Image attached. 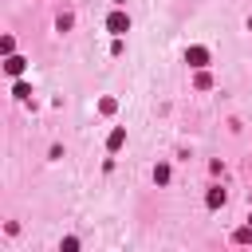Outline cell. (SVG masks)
I'll return each instance as SVG.
<instances>
[{
    "label": "cell",
    "instance_id": "cell-5",
    "mask_svg": "<svg viewBox=\"0 0 252 252\" xmlns=\"http://www.w3.org/2000/svg\"><path fill=\"white\" fill-rule=\"evenodd\" d=\"M154 181L165 185V181H169V165H158V169H154Z\"/></svg>",
    "mask_w": 252,
    "mask_h": 252
},
{
    "label": "cell",
    "instance_id": "cell-2",
    "mask_svg": "<svg viewBox=\"0 0 252 252\" xmlns=\"http://www.w3.org/2000/svg\"><path fill=\"white\" fill-rule=\"evenodd\" d=\"M185 63H189V67H205V63H209V51H205V47H189V51H185Z\"/></svg>",
    "mask_w": 252,
    "mask_h": 252
},
{
    "label": "cell",
    "instance_id": "cell-3",
    "mask_svg": "<svg viewBox=\"0 0 252 252\" xmlns=\"http://www.w3.org/2000/svg\"><path fill=\"white\" fill-rule=\"evenodd\" d=\"M4 71H8V75H20V71H24V59H20V55H8Z\"/></svg>",
    "mask_w": 252,
    "mask_h": 252
},
{
    "label": "cell",
    "instance_id": "cell-4",
    "mask_svg": "<svg viewBox=\"0 0 252 252\" xmlns=\"http://www.w3.org/2000/svg\"><path fill=\"white\" fill-rule=\"evenodd\" d=\"M205 201H209V209H220V205H224V189H209Z\"/></svg>",
    "mask_w": 252,
    "mask_h": 252
},
{
    "label": "cell",
    "instance_id": "cell-1",
    "mask_svg": "<svg viewBox=\"0 0 252 252\" xmlns=\"http://www.w3.org/2000/svg\"><path fill=\"white\" fill-rule=\"evenodd\" d=\"M106 28H110L114 35H126V32H130V16H122V12H110V20H106Z\"/></svg>",
    "mask_w": 252,
    "mask_h": 252
},
{
    "label": "cell",
    "instance_id": "cell-8",
    "mask_svg": "<svg viewBox=\"0 0 252 252\" xmlns=\"http://www.w3.org/2000/svg\"><path fill=\"white\" fill-rule=\"evenodd\" d=\"M248 224H252V217H248Z\"/></svg>",
    "mask_w": 252,
    "mask_h": 252
},
{
    "label": "cell",
    "instance_id": "cell-7",
    "mask_svg": "<svg viewBox=\"0 0 252 252\" xmlns=\"http://www.w3.org/2000/svg\"><path fill=\"white\" fill-rule=\"evenodd\" d=\"M248 28H252V20H248Z\"/></svg>",
    "mask_w": 252,
    "mask_h": 252
},
{
    "label": "cell",
    "instance_id": "cell-6",
    "mask_svg": "<svg viewBox=\"0 0 252 252\" xmlns=\"http://www.w3.org/2000/svg\"><path fill=\"white\" fill-rule=\"evenodd\" d=\"M122 142H126V134H122V130H114V134H110V150H118Z\"/></svg>",
    "mask_w": 252,
    "mask_h": 252
}]
</instances>
